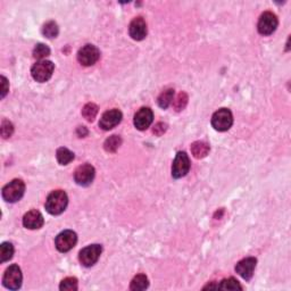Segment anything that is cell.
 <instances>
[{
	"mask_svg": "<svg viewBox=\"0 0 291 291\" xmlns=\"http://www.w3.org/2000/svg\"><path fill=\"white\" fill-rule=\"evenodd\" d=\"M22 271H20L19 265L14 264L6 270L2 278V285L5 288L9 290H17L22 286Z\"/></svg>",
	"mask_w": 291,
	"mask_h": 291,
	"instance_id": "obj_5",
	"label": "cell"
},
{
	"mask_svg": "<svg viewBox=\"0 0 291 291\" xmlns=\"http://www.w3.org/2000/svg\"><path fill=\"white\" fill-rule=\"evenodd\" d=\"M14 255V247L10 242H2L0 246V257H1V263L8 262L9 259L13 258Z\"/></svg>",
	"mask_w": 291,
	"mask_h": 291,
	"instance_id": "obj_22",
	"label": "cell"
},
{
	"mask_svg": "<svg viewBox=\"0 0 291 291\" xmlns=\"http://www.w3.org/2000/svg\"><path fill=\"white\" fill-rule=\"evenodd\" d=\"M43 223L44 220L42 214L37 210L27 212L23 217V225L26 229H30V230H37V229L42 228Z\"/></svg>",
	"mask_w": 291,
	"mask_h": 291,
	"instance_id": "obj_16",
	"label": "cell"
},
{
	"mask_svg": "<svg viewBox=\"0 0 291 291\" xmlns=\"http://www.w3.org/2000/svg\"><path fill=\"white\" fill-rule=\"evenodd\" d=\"M100 58V51L94 44H85L78 53V63L83 66H92Z\"/></svg>",
	"mask_w": 291,
	"mask_h": 291,
	"instance_id": "obj_6",
	"label": "cell"
},
{
	"mask_svg": "<svg viewBox=\"0 0 291 291\" xmlns=\"http://www.w3.org/2000/svg\"><path fill=\"white\" fill-rule=\"evenodd\" d=\"M77 241L78 235L74 231L65 230L57 235L55 245H56V248L60 252H67L74 248V246L77 245Z\"/></svg>",
	"mask_w": 291,
	"mask_h": 291,
	"instance_id": "obj_10",
	"label": "cell"
},
{
	"mask_svg": "<svg viewBox=\"0 0 291 291\" xmlns=\"http://www.w3.org/2000/svg\"><path fill=\"white\" fill-rule=\"evenodd\" d=\"M256 263H257V259L255 257H248L242 259V261H240L235 265V272H237L242 279H245L246 281H249V280L252 278V275H254Z\"/></svg>",
	"mask_w": 291,
	"mask_h": 291,
	"instance_id": "obj_13",
	"label": "cell"
},
{
	"mask_svg": "<svg viewBox=\"0 0 291 291\" xmlns=\"http://www.w3.org/2000/svg\"><path fill=\"white\" fill-rule=\"evenodd\" d=\"M278 24L279 20L275 14H273L272 12H265L259 17L257 25L258 32L262 36H270V34H272L276 30Z\"/></svg>",
	"mask_w": 291,
	"mask_h": 291,
	"instance_id": "obj_8",
	"label": "cell"
},
{
	"mask_svg": "<svg viewBox=\"0 0 291 291\" xmlns=\"http://www.w3.org/2000/svg\"><path fill=\"white\" fill-rule=\"evenodd\" d=\"M59 289L64 290V291H77L78 290V280L75 278L64 279L60 283Z\"/></svg>",
	"mask_w": 291,
	"mask_h": 291,
	"instance_id": "obj_27",
	"label": "cell"
},
{
	"mask_svg": "<svg viewBox=\"0 0 291 291\" xmlns=\"http://www.w3.org/2000/svg\"><path fill=\"white\" fill-rule=\"evenodd\" d=\"M101 252L102 248L100 245H90L82 249L80 255H78V259H80L81 264L85 268H91L98 262Z\"/></svg>",
	"mask_w": 291,
	"mask_h": 291,
	"instance_id": "obj_7",
	"label": "cell"
},
{
	"mask_svg": "<svg viewBox=\"0 0 291 291\" xmlns=\"http://www.w3.org/2000/svg\"><path fill=\"white\" fill-rule=\"evenodd\" d=\"M217 288L222 290H241L242 287L238 282V280H235L234 278H229L223 280Z\"/></svg>",
	"mask_w": 291,
	"mask_h": 291,
	"instance_id": "obj_26",
	"label": "cell"
},
{
	"mask_svg": "<svg viewBox=\"0 0 291 291\" xmlns=\"http://www.w3.org/2000/svg\"><path fill=\"white\" fill-rule=\"evenodd\" d=\"M68 204V197L63 190H55L47 197L46 211L51 215H59L66 210Z\"/></svg>",
	"mask_w": 291,
	"mask_h": 291,
	"instance_id": "obj_1",
	"label": "cell"
},
{
	"mask_svg": "<svg viewBox=\"0 0 291 291\" xmlns=\"http://www.w3.org/2000/svg\"><path fill=\"white\" fill-rule=\"evenodd\" d=\"M149 281L148 278L145 274H138L133 278L131 281V286H130V289L133 291H139V290H145L148 288Z\"/></svg>",
	"mask_w": 291,
	"mask_h": 291,
	"instance_id": "obj_18",
	"label": "cell"
},
{
	"mask_svg": "<svg viewBox=\"0 0 291 291\" xmlns=\"http://www.w3.org/2000/svg\"><path fill=\"white\" fill-rule=\"evenodd\" d=\"M56 157H57L58 163H59L60 165H67V164H70L72 160L74 159V154L72 153L71 150H68L67 148L61 147V148L57 150Z\"/></svg>",
	"mask_w": 291,
	"mask_h": 291,
	"instance_id": "obj_19",
	"label": "cell"
},
{
	"mask_svg": "<svg viewBox=\"0 0 291 291\" xmlns=\"http://www.w3.org/2000/svg\"><path fill=\"white\" fill-rule=\"evenodd\" d=\"M77 133H78V136H80V138H82V136H85L88 135V130L85 129L84 126H80V128H78Z\"/></svg>",
	"mask_w": 291,
	"mask_h": 291,
	"instance_id": "obj_32",
	"label": "cell"
},
{
	"mask_svg": "<svg viewBox=\"0 0 291 291\" xmlns=\"http://www.w3.org/2000/svg\"><path fill=\"white\" fill-rule=\"evenodd\" d=\"M25 184L22 180H13L2 188V198L7 203H16L23 197Z\"/></svg>",
	"mask_w": 291,
	"mask_h": 291,
	"instance_id": "obj_2",
	"label": "cell"
},
{
	"mask_svg": "<svg viewBox=\"0 0 291 291\" xmlns=\"http://www.w3.org/2000/svg\"><path fill=\"white\" fill-rule=\"evenodd\" d=\"M191 153L196 158H204L210 153V145L204 141H196L191 145Z\"/></svg>",
	"mask_w": 291,
	"mask_h": 291,
	"instance_id": "obj_17",
	"label": "cell"
},
{
	"mask_svg": "<svg viewBox=\"0 0 291 291\" xmlns=\"http://www.w3.org/2000/svg\"><path fill=\"white\" fill-rule=\"evenodd\" d=\"M154 119L153 111L148 107L140 108L135 115V126L140 131H145L152 125Z\"/></svg>",
	"mask_w": 291,
	"mask_h": 291,
	"instance_id": "obj_14",
	"label": "cell"
},
{
	"mask_svg": "<svg viewBox=\"0 0 291 291\" xmlns=\"http://www.w3.org/2000/svg\"><path fill=\"white\" fill-rule=\"evenodd\" d=\"M58 32H59V30H58V25L55 22H53V20L47 22L42 27L43 36L49 38V39L56 38L58 36Z\"/></svg>",
	"mask_w": 291,
	"mask_h": 291,
	"instance_id": "obj_25",
	"label": "cell"
},
{
	"mask_svg": "<svg viewBox=\"0 0 291 291\" xmlns=\"http://www.w3.org/2000/svg\"><path fill=\"white\" fill-rule=\"evenodd\" d=\"M129 33L130 37H131L133 40L141 41L145 39L147 36L146 20L143 19L142 17H136V19L130 23Z\"/></svg>",
	"mask_w": 291,
	"mask_h": 291,
	"instance_id": "obj_15",
	"label": "cell"
},
{
	"mask_svg": "<svg viewBox=\"0 0 291 291\" xmlns=\"http://www.w3.org/2000/svg\"><path fill=\"white\" fill-rule=\"evenodd\" d=\"M122 113L118 109H111V111L105 112L102 114L100 121H99V126L105 131L114 129L116 125H118L122 121Z\"/></svg>",
	"mask_w": 291,
	"mask_h": 291,
	"instance_id": "obj_12",
	"label": "cell"
},
{
	"mask_svg": "<svg viewBox=\"0 0 291 291\" xmlns=\"http://www.w3.org/2000/svg\"><path fill=\"white\" fill-rule=\"evenodd\" d=\"M188 104V96L187 94H184V92H181V94L177 96L175 100H173V106L174 108H175V111L180 112L182 111V109L186 107Z\"/></svg>",
	"mask_w": 291,
	"mask_h": 291,
	"instance_id": "obj_28",
	"label": "cell"
},
{
	"mask_svg": "<svg viewBox=\"0 0 291 291\" xmlns=\"http://www.w3.org/2000/svg\"><path fill=\"white\" fill-rule=\"evenodd\" d=\"M190 170V159L187 153L180 152L176 154L172 166V176L174 179H181L186 176Z\"/></svg>",
	"mask_w": 291,
	"mask_h": 291,
	"instance_id": "obj_9",
	"label": "cell"
},
{
	"mask_svg": "<svg viewBox=\"0 0 291 291\" xmlns=\"http://www.w3.org/2000/svg\"><path fill=\"white\" fill-rule=\"evenodd\" d=\"M166 130H167V125L166 124H164V123H157L153 131L156 136H162L163 133L166 131Z\"/></svg>",
	"mask_w": 291,
	"mask_h": 291,
	"instance_id": "obj_30",
	"label": "cell"
},
{
	"mask_svg": "<svg viewBox=\"0 0 291 291\" xmlns=\"http://www.w3.org/2000/svg\"><path fill=\"white\" fill-rule=\"evenodd\" d=\"M0 132H1V136L3 139L10 138L14 132V125L7 119H3L1 123V128H0Z\"/></svg>",
	"mask_w": 291,
	"mask_h": 291,
	"instance_id": "obj_29",
	"label": "cell"
},
{
	"mask_svg": "<svg viewBox=\"0 0 291 291\" xmlns=\"http://www.w3.org/2000/svg\"><path fill=\"white\" fill-rule=\"evenodd\" d=\"M96 171L94 166L90 164H83V165L78 166L74 172V180L78 186L87 187L92 183L95 179Z\"/></svg>",
	"mask_w": 291,
	"mask_h": 291,
	"instance_id": "obj_11",
	"label": "cell"
},
{
	"mask_svg": "<svg viewBox=\"0 0 291 291\" xmlns=\"http://www.w3.org/2000/svg\"><path fill=\"white\" fill-rule=\"evenodd\" d=\"M50 55L49 47L46 46L43 43H38L33 49V57L37 58L39 60H44V58L48 57Z\"/></svg>",
	"mask_w": 291,
	"mask_h": 291,
	"instance_id": "obj_24",
	"label": "cell"
},
{
	"mask_svg": "<svg viewBox=\"0 0 291 291\" xmlns=\"http://www.w3.org/2000/svg\"><path fill=\"white\" fill-rule=\"evenodd\" d=\"M122 145V139L118 136H112L106 140L104 143V148L108 153H115Z\"/></svg>",
	"mask_w": 291,
	"mask_h": 291,
	"instance_id": "obj_21",
	"label": "cell"
},
{
	"mask_svg": "<svg viewBox=\"0 0 291 291\" xmlns=\"http://www.w3.org/2000/svg\"><path fill=\"white\" fill-rule=\"evenodd\" d=\"M1 98H5V96L7 95V92L9 90V84H8V81H7V78L5 77H1Z\"/></svg>",
	"mask_w": 291,
	"mask_h": 291,
	"instance_id": "obj_31",
	"label": "cell"
},
{
	"mask_svg": "<svg viewBox=\"0 0 291 291\" xmlns=\"http://www.w3.org/2000/svg\"><path fill=\"white\" fill-rule=\"evenodd\" d=\"M55 70V65L53 61L50 60H39L31 68V74H32V78L37 82H40V83H43V82H47L49 78L53 77Z\"/></svg>",
	"mask_w": 291,
	"mask_h": 291,
	"instance_id": "obj_3",
	"label": "cell"
},
{
	"mask_svg": "<svg viewBox=\"0 0 291 291\" xmlns=\"http://www.w3.org/2000/svg\"><path fill=\"white\" fill-rule=\"evenodd\" d=\"M233 124V115L230 109L228 108H221L217 112L214 113L213 117H212V125L216 131L224 132L231 129Z\"/></svg>",
	"mask_w": 291,
	"mask_h": 291,
	"instance_id": "obj_4",
	"label": "cell"
},
{
	"mask_svg": "<svg viewBox=\"0 0 291 291\" xmlns=\"http://www.w3.org/2000/svg\"><path fill=\"white\" fill-rule=\"evenodd\" d=\"M173 98H174V90H173V89H167V90L163 91L158 97L159 107L163 108V109H166L173 102Z\"/></svg>",
	"mask_w": 291,
	"mask_h": 291,
	"instance_id": "obj_20",
	"label": "cell"
},
{
	"mask_svg": "<svg viewBox=\"0 0 291 291\" xmlns=\"http://www.w3.org/2000/svg\"><path fill=\"white\" fill-rule=\"evenodd\" d=\"M97 114H98V106L92 104V102L87 104L83 107V109H82V115H83V117L89 122L94 121Z\"/></svg>",
	"mask_w": 291,
	"mask_h": 291,
	"instance_id": "obj_23",
	"label": "cell"
}]
</instances>
